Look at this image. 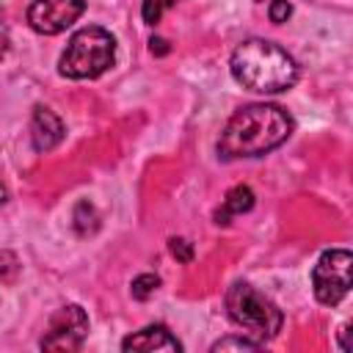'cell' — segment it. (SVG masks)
I'll return each instance as SVG.
<instances>
[{"mask_svg": "<svg viewBox=\"0 0 353 353\" xmlns=\"http://www.w3.org/2000/svg\"><path fill=\"white\" fill-rule=\"evenodd\" d=\"M292 132V116L268 102L245 105L226 121L218 138V157L221 160H240V157H262L281 146Z\"/></svg>", "mask_w": 353, "mask_h": 353, "instance_id": "1", "label": "cell"}, {"mask_svg": "<svg viewBox=\"0 0 353 353\" xmlns=\"http://www.w3.org/2000/svg\"><path fill=\"white\" fill-rule=\"evenodd\" d=\"M113 61H116V39L105 28L88 25L72 33L58 61V72L69 80H94L102 72H108Z\"/></svg>", "mask_w": 353, "mask_h": 353, "instance_id": "3", "label": "cell"}, {"mask_svg": "<svg viewBox=\"0 0 353 353\" xmlns=\"http://www.w3.org/2000/svg\"><path fill=\"white\" fill-rule=\"evenodd\" d=\"M17 270H19L17 256L11 251H0V281H14Z\"/></svg>", "mask_w": 353, "mask_h": 353, "instance_id": "15", "label": "cell"}, {"mask_svg": "<svg viewBox=\"0 0 353 353\" xmlns=\"http://www.w3.org/2000/svg\"><path fill=\"white\" fill-rule=\"evenodd\" d=\"M85 334H88L85 309L77 303H66L50 317L47 331L39 345H41V350H80Z\"/></svg>", "mask_w": 353, "mask_h": 353, "instance_id": "6", "label": "cell"}, {"mask_svg": "<svg viewBox=\"0 0 353 353\" xmlns=\"http://www.w3.org/2000/svg\"><path fill=\"white\" fill-rule=\"evenodd\" d=\"M149 50H152V52H157V55H165V52H168V41H165V39H154V36H152V39H149Z\"/></svg>", "mask_w": 353, "mask_h": 353, "instance_id": "18", "label": "cell"}, {"mask_svg": "<svg viewBox=\"0 0 353 353\" xmlns=\"http://www.w3.org/2000/svg\"><path fill=\"white\" fill-rule=\"evenodd\" d=\"M63 121L44 105L33 108V119H30V141L36 152H50L63 141Z\"/></svg>", "mask_w": 353, "mask_h": 353, "instance_id": "8", "label": "cell"}, {"mask_svg": "<svg viewBox=\"0 0 353 353\" xmlns=\"http://www.w3.org/2000/svg\"><path fill=\"white\" fill-rule=\"evenodd\" d=\"M350 265L353 256L345 248L323 251L312 270V290L323 306H336L350 292Z\"/></svg>", "mask_w": 353, "mask_h": 353, "instance_id": "5", "label": "cell"}, {"mask_svg": "<svg viewBox=\"0 0 353 353\" xmlns=\"http://www.w3.org/2000/svg\"><path fill=\"white\" fill-rule=\"evenodd\" d=\"M226 312H229L232 323L245 328L248 339H254L256 345H265L268 339L279 336V331L284 325L281 309L268 295L256 292L245 281H234L226 290Z\"/></svg>", "mask_w": 353, "mask_h": 353, "instance_id": "4", "label": "cell"}, {"mask_svg": "<svg viewBox=\"0 0 353 353\" xmlns=\"http://www.w3.org/2000/svg\"><path fill=\"white\" fill-rule=\"evenodd\" d=\"M168 251H171L179 262H185V265L193 259V245H190L188 240H182V237H171V240H168Z\"/></svg>", "mask_w": 353, "mask_h": 353, "instance_id": "16", "label": "cell"}, {"mask_svg": "<svg viewBox=\"0 0 353 353\" xmlns=\"http://www.w3.org/2000/svg\"><path fill=\"white\" fill-rule=\"evenodd\" d=\"M157 287H160V279H157L154 273H141V276L132 279L130 292H132L135 301H146V298H152V295L157 292Z\"/></svg>", "mask_w": 353, "mask_h": 353, "instance_id": "12", "label": "cell"}, {"mask_svg": "<svg viewBox=\"0 0 353 353\" xmlns=\"http://www.w3.org/2000/svg\"><path fill=\"white\" fill-rule=\"evenodd\" d=\"M8 52V28H6V22H3V17H0V58Z\"/></svg>", "mask_w": 353, "mask_h": 353, "instance_id": "19", "label": "cell"}, {"mask_svg": "<svg viewBox=\"0 0 353 353\" xmlns=\"http://www.w3.org/2000/svg\"><path fill=\"white\" fill-rule=\"evenodd\" d=\"M174 3H179V0H143V6H141L143 22H146V25H157L160 17H163Z\"/></svg>", "mask_w": 353, "mask_h": 353, "instance_id": "13", "label": "cell"}, {"mask_svg": "<svg viewBox=\"0 0 353 353\" xmlns=\"http://www.w3.org/2000/svg\"><path fill=\"white\" fill-rule=\"evenodd\" d=\"M251 207H254V190H251L248 185H234V188L223 196L221 207L215 210V223H218V226H226V223H232L234 215H243V212H248Z\"/></svg>", "mask_w": 353, "mask_h": 353, "instance_id": "10", "label": "cell"}, {"mask_svg": "<svg viewBox=\"0 0 353 353\" xmlns=\"http://www.w3.org/2000/svg\"><path fill=\"white\" fill-rule=\"evenodd\" d=\"M229 69L243 88L256 94H279L292 88L298 80L295 58L268 39H245L232 52Z\"/></svg>", "mask_w": 353, "mask_h": 353, "instance_id": "2", "label": "cell"}, {"mask_svg": "<svg viewBox=\"0 0 353 353\" xmlns=\"http://www.w3.org/2000/svg\"><path fill=\"white\" fill-rule=\"evenodd\" d=\"M256 347L259 345L248 336H226V339H218L212 345V353H218V350H256Z\"/></svg>", "mask_w": 353, "mask_h": 353, "instance_id": "14", "label": "cell"}, {"mask_svg": "<svg viewBox=\"0 0 353 353\" xmlns=\"http://www.w3.org/2000/svg\"><path fill=\"white\" fill-rule=\"evenodd\" d=\"M290 14H292V6H290V0H270V8H268V17H270V22L281 25V22H287V19H290Z\"/></svg>", "mask_w": 353, "mask_h": 353, "instance_id": "17", "label": "cell"}, {"mask_svg": "<svg viewBox=\"0 0 353 353\" xmlns=\"http://www.w3.org/2000/svg\"><path fill=\"white\" fill-rule=\"evenodd\" d=\"M85 11V0H33L28 8V25L36 33L55 36L72 28Z\"/></svg>", "mask_w": 353, "mask_h": 353, "instance_id": "7", "label": "cell"}, {"mask_svg": "<svg viewBox=\"0 0 353 353\" xmlns=\"http://www.w3.org/2000/svg\"><path fill=\"white\" fill-rule=\"evenodd\" d=\"M6 199H8V190H6V185H3V182H0V204H3V201H6Z\"/></svg>", "mask_w": 353, "mask_h": 353, "instance_id": "20", "label": "cell"}, {"mask_svg": "<svg viewBox=\"0 0 353 353\" xmlns=\"http://www.w3.org/2000/svg\"><path fill=\"white\" fill-rule=\"evenodd\" d=\"M121 350H171V353H179L182 350V342L165 328V325H146L135 334H130L124 342H121Z\"/></svg>", "mask_w": 353, "mask_h": 353, "instance_id": "9", "label": "cell"}, {"mask_svg": "<svg viewBox=\"0 0 353 353\" xmlns=\"http://www.w3.org/2000/svg\"><path fill=\"white\" fill-rule=\"evenodd\" d=\"M72 226L80 237H88L99 229V212L94 210L91 201H77L74 204V212H72Z\"/></svg>", "mask_w": 353, "mask_h": 353, "instance_id": "11", "label": "cell"}]
</instances>
